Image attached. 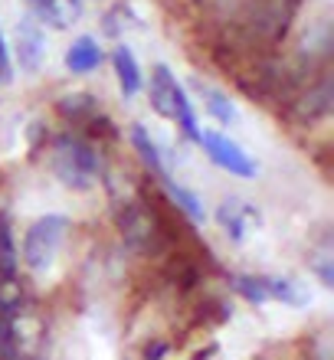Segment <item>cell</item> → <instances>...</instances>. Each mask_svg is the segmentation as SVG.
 <instances>
[{"label": "cell", "instance_id": "6da1fadb", "mask_svg": "<svg viewBox=\"0 0 334 360\" xmlns=\"http://www.w3.org/2000/svg\"><path fill=\"white\" fill-rule=\"evenodd\" d=\"M49 167L53 177L66 190L86 193L98 184V154L89 141H82L79 134H59L49 151Z\"/></svg>", "mask_w": 334, "mask_h": 360}, {"label": "cell", "instance_id": "7a4b0ae2", "mask_svg": "<svg viewBox=\"0 0 334 360\" xmlns=\"http://www.w3.org/2000/svg\"><path fill=\"white\" fill-rule=\"evenodd\" d=\"M69 233V219L63 213H49V217H39L33 226L23 233V243H20L17 256L23 259V266L33 275H46L49 269L56 266V256L63 249V239Z\"/></svg>", "mask_w": 334, "mask_h": 360}, {"label": "cell", "instance_id": "3957f363", "mask_svg": "<svg viewBox=\"0 0 334 360\" xmlns=\"http://www.w3.org/2000/svg\"><path fill=\"white\" fill-rule=\"evenodd\" d=\"M148 98H151V108L164 118H171V122L181 124V131L197 141V134H200V124H197V115L191 108V95L184 92V86L177 82L167 66H154L151 69V86H148Z\"/></svg>", "mask_w": 334, "mask_h": 360}, {"label": "cell", "instance_id": "277c9868", "mask_svg": "<svg viewBox=\"0 0 334 360\" xmlns=\"http://www.w3.org/2000/svg\"><path fill=\"white\" fill-rule=\"evenodd\" d=\"M197 144L207 151V158H210L220 171L233 174V177H243V180L256 177V161H252L246 154V148H239L233 138H226V134H220V131H200Z\"/></svg>", "mask_w": 334, "mask_h": 360}, {"label": "cell", "instance_id": "5b68a950", "mask_svg": "<svg viewBox=\"0 0 334 360\" xmlns=\"http://www.w3.org/2000/svg\"><path fill=\"white\" fill-rule=\"evenodd\" d=\"M217 223L226 233V239L233 243H243L249 233H256L259 223H262V213L256 210V203H249L246 197H226L217 207Z\"/></svg>", "mask_w": 334, "mask_h": 360}, {"label": "cell", "instance_id": "8992f818", "mask_svg": "<svg viewBox=\"0 0 334 360\" xmlns=\"http://www.w3.org/2000/svg\"><path fill=\"white\" fill-rule=\"evenodd\" d=\"M13 53H17V63L23 72H39L43 59H46V33H43L37 17H20Z\"/></svg>", "mask_w": 334, "mask_h": 360}, {"label": "cell", "instance_id": "52a82bcc", "mask_svg": "<svg viewBox=\"0 0 334 360\" xmlns=\"http://www.w3.org/2000/svg\"><path fill=\"white\" fill-rule=\"evenodd\" d=\"M197 86V92H200V102H203V108H207V115H210L217 124H223V128H229V124H236L239 122V112H236V102L229 98L223 89H217V86H207V82H193Z\"/></svg>", "mask_w": 334, "mask_h": 360}, {"label": "cell", "instance_id": "ba28073f", "mask_svg": "<svg viewBox=\"0 0 334 360\" xmlns=\"http://www.w3.org/2000/svg\"><path fill=\"white\" fill-rule=\"evenodd\" d=\"M102 59H105V53H102V46H98V39L92 37H79L69 43L66 49V69L69 72H76V76H86V72H92V69L102 66Z\"/></svg>", "mask_w": 334, "mask_h": 360}, {"label": "cell", "instance_id": "9c48e42d", "mask_svg": "<svg viewBox=\"0 0 334 360\" xmlns=\"http://www.w3.org/2000/svg\"><path fill=\"white\" fill-rule=\"evenodd\" d=\"M112 66H115V79H118V86H122L124 98H131V95L141 92V86H144L141 69H138V59H134V53L124 46V43H118V46H115Z\"/></svg>", "mask_w": 334, "mask_h": 360}, {"label": "cell", "instance_id": "30bf717a", "mask_svg": "<svg viewBox=\"0 0 334 360\" xmlns=\"http://www.w3.org/2000/svg\"><path fill=\"white\" fill-rule=\"evenodd\" d=\"M266 298L288 308H305L308 304V288L298 285L295 278H278V275H266Z\"/></svg>", "mask_w": 334, "mask_h": 360}, {"label": "cell", "instance_id": "8fae6325", "mask_svg": "<svg viewBox=\"0 0 334 360\" xmlns=\"http://www.w3.org/2000/svg\"><path fill=\"white\" fill-rule=\"evenodd\" d=\"M30 7H33L37 20L49 23L53 30H66L69 23L76 20V13H79L76 7H69L66 0H30Z\"/></svg>", "mask_w": 334, "mask_h": 360}, {"label": "cell", "instance_id": "7c38bea8", "mask_svg": "<svg viewBox=\"0 0 334 360\" xmlns=\"http://www.w3.org/2000/svg\"><path fill=\"white\" fill-rule=\"evenodd\" d=\"M164 180V187H167V193L174 197V203L187 213V219L191 223H203L207 219V210H203V200L193 193V190H187L184 184H177V180H171V177H161Z\"/></svg>", "mask_w": 334, "mask_h": 360}, {"label": "cell", "instance_id": "4fadbf2b", "mask_svg": "<svg viewBox=\"0 0 334 360\" xmlns=\"http://www.w3.org/2000/svg\"><path fill=\"white\" fill-rule=\"evenodd\" d=\"M17 266H20V256H17V243H13V229H10L7 217H0V278L13 282Z\"/></svg>", "mask_w": 334, "mask_h": 360}, {"label": "cell", "instance_id": "5bb4252c", "mask_svg": "<svg viewBox=\"0 0 334 360\" xmlns=\"http://www.w3.org/2000/svg\"><path fill=\"white\" fill-rule=\"evenodd\" d=\"M131 141H134V148H138V154H141V161L148 164L158 177H167L164 161H161V151H158V141L148 134V128H144V124H134V128H131Z\"/></svg>", "mask_w": 334, "mask_h": 360}, {"label": "cell", "instance_id": "9a60e30c", "mask_svg": "<svg viewBox=\"0 0 334 360\" xmlns=\"http://www.w3.org/2000/svg\"><path fill=\"white\" fill-rule=\"evenodd\" d=\"M13 79V69H10V46L7 37H4V27H0V82H10Z\"/></svg>", "mask_w": 334, "mask_h": 360}]
</instances>
